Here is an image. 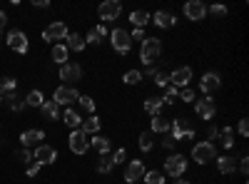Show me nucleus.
I'll return each mask as SVG.
<instances>
[{"label": "nucleus", "mask_w": 249, "mask_h": 184, "mask_svg": "<svg viewBox=\"0 0 249 184\" xmlns=\"http://www.w3.org/2000/svg\"><path fill=\"white\" fill-rule=\"evenodd\" d=\"M43 139H45V132L43 130H25L23 134H20V142H23L25 147H40L43 145Z\"/></svg>", "instance_id": "dca6fc26"}, {"label": "nucleus", "mask_w": 249, "mask_h": 184, "mask_svg": "<svg viewBox=\"0 0 249 184\" xmlns=\"http://www.w3.org/2000/svg\"><path fill=\"white\" fill-rule=\"evenodd\" d=\"M217 169H219V174H232L237 169V162L232 157H219L217 159Z\"/></svg>", "instance_id": "a878e982"}, {"label": "nucleus", "mask_w": 249, "mask_h": 184, "mask_svg": "<svg viewBox=\"0 0 249 184\" xmlns=\"http://www.w3.org/2000/svg\"><path fill=\"white\" fill-rule=\"evenodd\" d=\"M140 80H142V72L140 70H127V72H124V77H122V83L124 85H137Z\"/></svg>", "instance_id": "4c0bfd02"}, {"label": "nucleus", "mask_w": 249, "mask_h": 184, "mask_svg": "<svg viewBox=\"0 0 249 184\" xmlns=\"http://www.w3.org/2000/svg\"><path fill=\"white\" fill-rule=\"evenodd\" d=\"M219 137H222V147H227V150L234 147V127H224L219 132Z\"/></svg>", "instance_id": "2f4dec72"}, {"label": "nucleus", "mask_w": 249, "mask_h": 184, "mask_svg": "<svg viewBox=\"0 0 249 184\" xmlns=\"http://www.w3.org/2000/svg\"><path fill=\"white\" fill-rule=\"evenodd\" d=\"M130 23L142 30L144 25L150 23V13H147V10H132V13H130Z\"/></svg>", "instance_id": "b1692460"}, {"label": "nucleus", "mask_w": 249, "mask_h": 184, "mask_svg": "<svg viewBox=\"0 0 249 184\" xmlns=\"http://www.w3.org/2000/svg\"><path fill=\"white\" fill-rule=\"evenodd\" d=\"M77 102H80V107L85 110V112H92V115H95V100H92V97L80 95V100H77Z\"/></svg>", "instance_id": "58836bf2"}, {"label": "nucleus", "mask_w": 249, "mask_h": 184, "mask_svg": "<svg viewBox=\"0 0 249 184\" xmlns=\"http://www.w3.org/2000/svg\"><path fill=\"white\" fill-rule=\"evenodd\" d=\"M142 179H144V184H164V174L162 172H155V169L152 172H144Z\"/></svg>", "instance_id": "e433bc0d"}, {"label": "nucleus", "mask_w": 249, "mask_h": 184, "mask_svg": "<svg viewBox=\"0 0 249 184\" xmlns=\"http://www.w3.org/2000/svg\"><path fill=\"white\" fill-rule=\"evenodd\" d=\"M80 77H82V67L75 63H65L60 67V80H65V83H77Z\"/></svg>", "instance_id": "2eb2a0df"}, {"label": "nucleus", "mask_w": 249, "mask_h": 184, "mask_svg": "<svg viewBox=\"0 0 249 184\" xmlns=\"http://www.w3.org/2000/svg\"><path fill=\"white\" fill-rule=\"evenodd\" d=\"M68 25L65 23H53L43 30V40H65L68 37Z\"/></svg>", "instance_id": "4468645a"}, {"label": "nucleus", "mask_w": 249, "mask_h": 184, "mask_svg": "<svg viewBox=\"0 0 249 184\" xmlns=\"http://www.w3.org/2000/svg\"><path fill=\"white\" fill-rule=\"evenodd\" d=\"M219 85H222V77H219L217 72H204L202 80H199V90H202L207 97L214 95V92L219 90Z\"/></svg>", "instance_id": "1a4fd4ad"}, {"label": "nucleus", "mask_w": 249, "mask_h": 184, "mask_svg": "<svg viewBox=\"0 0 249 184\" xmlns=\"http://www.w3.org/2000/svg\"><path fill=\"white\" fill-rule=\"evenodd\" d=\"M53 60H55L57 65H65L68 63V48L65 45H55L53 48Z\"/></svg>", "instance_id": "72a5a7b5"}, {"label": "nucleus", "mask_w": 249, "mask_h": 184, "mask_svg": "<svg viewBox=\"0 0 249 184\" xmlns=\"http://www.w3.org/2000/svg\"><path fill=\"white\" fill-rule=\"evenodd\" d=\"M177 95H179L177 87H167V92H164V97H162V105H175Z\"/></svg>", "instance_id": "a19ab883"}, {"label": "nucleus", "mask_w": 249, "mask_h": 184, "mask_svg": "<svg viewBox=\"0 0 249 184\" xmlns=\"http://www.w3.org/2000/svg\"><path fill=\"white\" fill-rule=\"evenodd\" d=\"M110 43H112V50L120 52V55H127L130 48H132V40H130V33L122 30V28H115L110 33Z\"/></svg>", "instance_id": "7ed1b4c3"}, {"label": "nucleus", "mask_w": 249, "mask_h": 184, "mask_svg": "<svg viewBox=\"0 0 249 184\" xmlns=\"http://www.w3.org/2000/svg\"><path fill=\"white\" fill-rule=\"evenodd\" d=\"M15 90H18V80H13V77H3V80H0V97L10 95Z\"/></svg>", "instance_id": "473e14b6"}, {"label": "nucleus", "mask_w": 249, "mask_h": 184, "mask_svg": "<svg viewBox=\"0 0 249 184\" xmlns=\"http://www.w3.org/2000/svg\"><path fill=\"white\" fill-rule=\"evenodd\" d=\"M192 80V70L190 67H179V70H175L172 75H170V83H172V87H187V83Z\"/></svg>", "instance_id": "a211bd4d"}, {"label": "nucleus", "mask_w": 249, "mask_h": 184, "mask_svg": "<svg viewBox=\"0 0 249 184\" xmlns=\"http://www.w3.org/2000/svg\"><path fill=\"white\" fill-rule=\"evenodd\" d=\"M164 172H167L170 177H182L184 172H187V159H184V154H172V157H167L164 159Z\"/></svg>", "instance_id": "20e7f679"}, {"label": "nucleus", "mask_w": 249, "mask_h": 184, "mask_svg": "<svg viewBox=\"0 0 249 184\" xmlns=\"http://www.w3.org/2000/svg\"><path fill=\"white\" fill-rule=\"evenodd\" d=\"M15 159L20 162V165H33V152H28V150H18V152H15Z\"/></svg>", "instance_id": "ea45409f"}, {"label": "nucleus", "mask_w": 249, "mask_h": 184, "mask_svg": "<svg viewBox=\"0 0 249 184\" xmlns=\"http://www.w3.org/2000/svg\"><path fill=\"white\" fill-rule=\"evenodd\" d=\"M150 132H152V134H155V132H160V134H162V132H170V119H167V117H160V115L152 117V130H150Z\"/></svg>", "instance_id": "c85d7f7f"}, {"label": "nucleus", "mask_w": 249, "mask_h": 184, "mask_svg": "<svg viewBox=\"0 0 249 184\" xmlns=\"http://www.w3.org/2000/svg\"><path fill=\"white\" fill-rule=\"evenodd\" d=\"M8 45H10V50L25 55V52H28V37H25V33L10 30V33H8Z\"/></svg>", "instance_id": "9d476101"}, {"label": "nucleus", "mask_w": 249, "mask_h": 184, "mask_svg": "<svg viewBox=\"0 0 249 184\" xmlns=\"http://www.w3.org/2000/svg\"><path fill=\"white\" fill-rule=\"evenodd\" d=\"M40 167H43V165H37V162H33V165H28V177H35V174L40 172Z\"/></svg>", "instance_id": "de8ad7c7"}, {"label": "nucleus", "mask_w": 249, "mask_h": 184, "mask_svg": "<svg viewBox=\"0 0 249 184\" xmlns=\"http://www.w3.org/2000/svg\"><path fill=\"white\" fill-rule=\"evenodd\" d=\"M85 37L82 35H77V33H68V37H65V48L68 50H75V52H80V50H85Z\"/></svg>", "instance_id": "aec40b11"}, {"label": "nucleus", "mask_w": 249, "mask_h": 184, "mask_svg": "<svg viewBox=\"0 0 249 184\" xmlns=\"http://www.w3.org/2000/svg\"><path fill=\"white\" fill-rule=\"evenodd\" d=\"M184 15L190 20H202L207 15V8H204L202 0H190V3L184 5Z\"/></svg>", "instance_id": "f3484780"}, {"label": "nucleus", "mask_w": 249, "mask_h": 184, "mask_svg": "<svg viewBox=\"0 0 249 184\" xmlns=\"http://www.w3.org/2000/svg\"><path fill=\"white\" fill-rule=\"evenodd\" d=\"M170 137H172L175 142H179V139H192V137H195V127L190 125V119H187V117H177L175 122H170Z\"/></svg>", "instance_id": "f03ea898"}, {"label": "nucleus", "mask_w": 249, "mask_h": 184, "mask_svg": "<svg viewBox=\"0 0 249 184\" xmlns=\"http://www.w3.org/2000/svg\"><path fill=\"white\" fill-rule=\"evenodd\" d=\"M152 77H155V85H160V87H167V85H170V75H164V72H160V70H157Z\"/></svg>", "instance_id": "79ce46f5"}, {"label": "nucleus", "mask_w": 249, "mask_h": 184, "mask_svg": "<svg viewBox=\"0 0 249 184\" xmlns=\"http://www.w3.org/2000/svg\"><path fill=\"white\" fill-rule=\"evenodd\" d=\"M120 13H122V5L117 3V0H105V3L97 8L100 20H105V23H110V20H117Z\"/></svg>", "instance_id": "0eeeda50"}, {"label": "nucleus", "mask_w": 249, "mask_h": 184, "mask_svg": "<svg viewBox=\"0 0 249 184\" xmlns=\"http://www.w3.org/2000/svg\"><path fill=\"white\" fill-rule=\"evenodd\" d=\"M5 105L13 110V112H23L25 110V97H20L18 92H10V95H3Z\"/></svg>", "instance_id": "6ab92c4d"}, {"label": "nucleus", "mask_w": 249, "mask_h": 184, "mask_svg": "<svg viewBox=\"0 0 249 184\" xmlns=\"http://www.w3.org/2000/svg\"><path fill=\"white\" fill-rule=\"evenodd\" d=\"M77 100H80V92L75 87H68V85L57 87L55 90V97H53L55 105H72V102H77Z\"/></svg>", "instance_id": "6e6552de"}, {"label": "nucleus", "mask_w": 249, "mask_h": 184, "mask_svg": "<svg viewBox=\"0 0 249 184\" xmlns=\"http://www.w3.org/2000/svg\"><path fill=\"white\" fill-rule=\"evenodd\" d=\"M33 5H35V8H43V10H45V8H50L48 0H33Z\"/></svg>", "instance_id": "3c124183"}, {"label": "nucleus", "mask_w": 249, "mask_h": 184, "mask_svg": "<svg viewBox=\"0 0 249 184\" xmlns=\"http://www.w3.org/2000/svg\"><path fill=\"white\" fill-rule=\"evenodd\" d=\"M152 142H155V134L152 132H142L140 134V150L142 152H150L152 150Z\"/></svg>", "instance_id": "c9c22d12"}, {"label": "nucleus", "mask_w": 249, "mask_h": 184, "mask_svg": "<svg viewBox=\"0 0 249 184\" xmlns=\"http://www.w3.org/2000/svg\"><path fill=\"white\" fill-rule=\"evenodd\" d=\"M80 130L85 132L88 137H92V134H97L100 132V119L95 117V115H90L88 119H82V125H80Z\"/></svg>", "instance_id": "4be33fe9"}, {"label": "nucleus", "mask_w": 249, "mask_h": 184, "mask_svg": "<svg viewBox=\"0 0 249 184\" xmlns=\"http://www.w3.org/2000/svg\"><path fill=\"white\" fill-rule=\"evenodd\" d=\"M112 167H115V165H112V157H110V154H102L100 162H97V172H100V174H107Z\"/></svg>", "instance_id": "f704fd0d"}, {"label": "nucleus", "mask_w": 249, "mask_h": 184, "mask_svg": "<svg viewBox=\"0 0 249 184\" xmlns=\"http://www.w3.org/2000/svg\"><path fill=\"white\" fill-rule=\"evenodd\" d=\"M144 112L152 115V117H157V115L162 112V100H160V97H150V100H144Z\"/></svg>", "instance_id": "bb28decb"}, {"label": "nucleus", "mask_w": 249, "mask_h": 184, "mask_svg": "<svg viewBox=\"0 0 249 184\" xmlns=\"http://www.w3.org/2000/svg\"><path fill=\"white\" fill-rule=\"evenodd\" d=\"M207 134H210V137H214V139H217V137H219V130H217V127H210V130H207Z\"/></svg>", "instance_id": "5fc2aeb1"}, {"label": "nucleus", "mask_w": 249, "mask_h": 184, "mask_svg": "<svg viewBox=\"0 0 249 184\" xmlns=\"http://www.w3.org/2000/svg\"><path fill=\"white\" fill-rule=\"evenodd\" d=\"M192 157L197 165H207V162L214 159V145L212 142H199V145L192 147Z\"/></svg>", "instance_id": "39448f33"}, {"label": "nucleus", "mask_w": 249, "mask_h": 184, "mask_svg": "<svg viewBox=\"0 0 249 184\" xmlns=\"http://www.w3.org/2000/svg\"><path fill=\"white\" fill-rule=\"evenodd\" d=\"M162 55V43L157 37H144L142 40V50H140V60L147 67H152L155 65V60Z\"/></svg>", "instance_id": "f257e3e1"}, {"label": "nucleus", "mask_w": 249, "mask_h": 184, "mask_svg": "<svg viewBox=\"0 0 249 184\" xmlns=\"http://www.w3.org/2000/svg\"><path fill=\"white\" fill-rule=\"evenodd\" d=\"M0 102H3V97H0Z\"/></svg>", "instance_id": "4d7b16f0"}, {"label": "nucleus", "mask_w": 249, "mask_h": 184, "mask_svg": "<svg viewBox=\"0 0 249 184\" xmlns=\"http://www.w3.org/2000/svg\"><path fill=\"white\" fill-rule=\"evenodd\" d=\"M177 100H184V102H195V90H190V87H182V90H179V95H177Z\"/></svg>", "instance_id": "37998d69"}, {"label": "nucleus", "mask_w": 249, "mask_h": 184, "mask_svg": "<svg viewBox=\"0 0 249 184\" xmlns=\"http://www.w3.org/2000/svg\"><path fill=\"white\" fill-rule=\"evenodd\" d=\"M5 25H8V15L0 10V30H5Z\"/></svg>", "instance_id": "603ef678"}, {"label": "nucleus", "mask_w": 249, "mask_h": 184, "mask_svg": "<svg viewBox=\"0 0 249 184\" xmlns=\"http://www.w3.org/2000/svg\"><path fill=\"white\" fill-rule=\"evenodd\" d=\"M210 13H212V15H217V17H222V15H227V8H224V5H212V8H210Z\"/></svg>", "instance_id": "c03bdc74"}, {"label": "nucleus", "mask_w": 249, "mask_h": 184, "mask_svg": "<svg viewBox=\"0 0 249 184\" xmlns=\"http://www.w3.org/2000/svg\"><path fill=\"white\" fill-rule=\"evenodd\" d=\"M43 92L40 90H30L28 95H25V105H30V107H43Z\"/></svg>", "instance_id": "7c9ffc66"}, {"label": "nucleus", "mask_w": 249, "mask_h": 184, "mask_svg": "<svg viewBox=\"0 0 249 184\" xmlns=\"http://www.w3.org/2000/svg\"><path fill=\"white\" fill-rule=\"evenodd\" d=\"M33 159L37 162V165H53V162L57 159V152H55V147H50V145H40V147L35 150Z\"/></svg>", "instance_id": "f8f14e48"}, {"label": "nucleus", "mask_w": 249, "mask_h": 184, "mask_svg": "<svg viewBox=\"0 0 249 184\" xmlns=\"http://www.w3.org/2000/svg\"><path fill=\"white\" fill-rule=\"evenodd\" d=\"M195 112L202 117V119H214L217 115V107H214V100L210 97H204V100H197V105H195Z\"/></svg>", "instance_id": "ddd939ff"}, {"label": "nucleus", "mask_w": 249, "mask_h": 184, "mask_svg": "<svg viewBox=\"0 0 249 184\" xmlns=\"http://www.w3.org/2000/svg\"><path fill=\"white\" fill-rule=\"evenodd\" d=\"M40 115H43L45 119H57L60 117V105H55L53 100L43 102V107H40Z\"/></svg>", "instance_id": "393cba45"}, {"label": "nucleus", "mask_w": 249, "mask_h": 184, "mask_svg": "<svg viewBox=\"0 0 249 184\" xmlns=\"http://www.w3.org/2000/svg\"><path fill=\"white\" fill-rule=\"evenodd\" d=\"M105 35H107V28H105V25H97V28H92V30L88 33L85 43H88V45H100Z\"/></svg>", "instance_id": "5701e85b"}, {"label": "nucleus", "mask_w": 249, "mask_h": 184, "mask_svg": "<svg viewBox=\"0 0 249 184\" xmlns=\"http://www.w3.org/2000/svg\"><path fill=\"white\" fill-rule=\"evenodd\" d=\"M150 20H152V23H155L157 28H164V30L175 25V15H172V13H164V10L155 13V17H150Z\"/></svg>", "instance_id": "412c9836"}, {"label": "nucleus", "mask_w": 249, "mask_h": 184, "mask_svg": "<svg viewBox=\"0 0 249 184\" xmlns=\"http://www.w3.org/2000/svg\"><path fill=\"white\" fill-rule=\"evenodd\" d=\"M70 150L75 154H85L90 150V137L82 132V130H72L70 132Z\"/></svg>", "instance_id": "423d86ee"}, {"label": "nucleus", "mask_w": 249, "mask_h": 184, "mask_svg": "<svg viewBox=\"0 0 249 184\" xmlns=\"http://www.w3.org/2000/svg\"><path fill=\"white\" fill-rule=\"evenodd\" d=\"M144 165H142V159H132L127 167H124V182L127 184H132V182H137V179H142L144 177Z\"/></svg>", "instance_id": "9b49d317"}, {"label": "nucleus", "mask_w": 249, "mask_h": 184, "mask_svg": "<svg viewBox=\"0 0 249 184\" xmlns=\"http://www.w3.org/2000/svg\"><path fill=\"white\" fill-rule=\"evenodd\" d=\"M239 134H242V137L249 134V119H242V122H239Z\"/></svg>", "instance_id": "49530a36"}, {"label": "nucleus", "mask_w": 249, "mask_h": 184, "mask_svg": "<svg viewBox=\"0 0 249 184\" xmlns=\"http://www.w3.org/2000/svg\"><path fill=\"white\" fill-rule=\"evenodd\" d=\"M175 184H190V182H187V179H175Z\"/></svg>", "instance_id": "6e6d98bb"}, {"label": "nucleus", "mask_w": 249, "mask_h": 184, "mask_svg": "<svg viewBox=\"0 0 249 184\" xmlns=\"http://www.w3.org/2000/svg\"><path fill=\"white\" fill-rule=\"evenodd\" d=\"M239 169H242V174H247V172H249V159H247V157H242V162H239Z\"/></svg>", "instance_id": "8fccbe9b"}, {"label": "nucleus", "mask_w": 249, "mask_h": 184, "mask_svg": "<svg viewBox=\"0 0 249 184\" xmlns=\"http://www.w3.org/2000/svg\"><path fill=\"white\" fill-rule=\"evenodd\" d=\"M124 157H127V154H124V150H117V152L112 154V165H120V162H124Z\"/></svg>", "instance_id": "a18cd8bd"}, {"label": "nucleus", "mask_w": 249, "mask_h": 184, "mask_svg": "<svg viewBox=\"0 0 249 184\" xmlns=\"http://www.w3.org/2000/svg\"><path fill=\"white\" fill-rule=\"evenodd\" d=\"M62 119H65V125H68V127H72V130H80V125H82V117H80L75 110H65Z\"/></svg>", "instance_id": "cd10ccee"}, {"label": "nucleus", "mask_w": 249, "mask_h": 184, "mask_svg": "<svg viewBox=\"0 0 249 184\" xmlns=\"http://www.w3.org/2000/svg\"><path fill=\"white\" fill-rule=\"evenodd\" d=\"M162 147H167V150H172V147H175V139H172V137H167V139H162Z\"/></svg>", "instance_id": "864d4df0"}, {"label": "nucleus", "mask_w": 249, "mask_h": 184, "mask_svg": "<svg viewBox=\"0 0 249 184\" xmlns=\"http://www.w3.org/2000/svg\"><path fill=\"white\" fill-rule=\"evenodd\" d=\"M90 145H92L95 152H100V154H107V152H110V139H107V137H97V134H95V139H90Z\"/></svg>", "instance_id": "c756f323"}, {"label": "nucleus", "mask_w": 249, "mask_h": 184, "mask_svg": "<svg viewBox=\"0 0 249 184\" xmlns=\"http://www.w3.org/2000/svg\"><path fill=\"white\" fill-rule=\"evenodd\" d=\"M130 40H144V30L135 28V33H130Z\"/></svg>", "instance_id": "09e8293b"}]
</instances>
